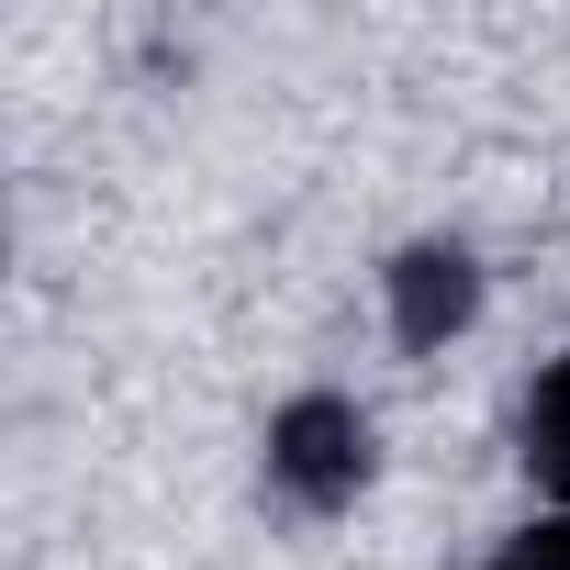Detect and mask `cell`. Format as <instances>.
<instances>
[{"instance_id": "277c9868", "label": "cell", "mask_w": 570, "mask_h": 570, "mask_svg": "<svg viewBox=\"0 0 570 570\" xmlns=\"http://www.w3.org/2000/svg\"><path fill=\"white\" fill-rule=\"evenodd\" d=\"M492 570H570V514H537L525 537H503Z\"/></svg>"}, {"instance_id": "3957f363", "label": "cell", "mask_w": 570, "mask_h": 570, "mask_svg": "<svg viewBox=\"0 0 570 570\" xmlns=\"http://www.w3.org/2000/svg\"><path fill=\"white\" fill-rule=\"evenodd\" d=\"M525 459H537V481H559L570 492V358L537 381V403H525Z\"/></svg>"}, {"instance_id": "6da1fadb", "label": "cell", "mask_w": 570, "mask_h": 570, "mask_svg": "<svg viewBox=\"0 0 570 570\" xmlns=\"http://www.w3.org/2000/svg\"><path fill=\"white\" fill-rule=\"evenodd\" d=\"M268 481L292 492L303 514H336L358 481H370V414L336 403V392H303L268 414Z\"/></svg>"}, {"instance_id": "7a4b0ae2", "label": "cell", "mask_w": 570, "mask_h": 570, "mask_svg": "<svg viewBox=\"0 0 570 570\" xmlns=\"http://www.w3.org/2000/svg\"><path fill=\"white\" fill-rule=\"evenodd\" d=\"M470 314H481L470 246H403V257H392V336H403V347H448Z\"/></svg>"}]
</instances>
